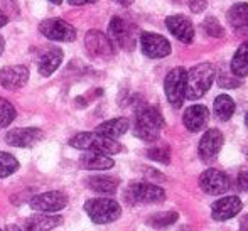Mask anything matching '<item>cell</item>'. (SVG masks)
<instances>
[{
    "instance_id": "obj_3",
    "label": "cell",
    "mask_w": 248,
    "mask_h": 231,
    "mask_svg": "<svg viewBox=\"0 0 248 231\" xmlns=\"http://www.w3.org/2000/svg\"><path fill=\"white\" fill-rule=\"evenodd\" d=\"M69 145L78 150H92V152H101L107 155L122 152V145L115 139L105 137L96 132H81L76 134L69 140Z\"/></svg>"
},
{
    "instance_id": "obj_17",
    "label": "cell",
    "mask_w": 248,
    "mask_h": 231,
    "mask_svg": "<svg viewBox=\"0 0 248 231\" xmlns=\"http://www.w3.org/2000/svg\"><path fill=\"white\" fill-rule=\"evenodd\" d=\"M43 140V132L39 128H14L5 135V142L12 147H32Z\"/></svg>"
},
{
    "instance_id": "obj_6",
    "label": "cell",
    "mask_w": 248,
    "mask_h": 231,
    "mask_svg": "<svg viewBox=\"0 0 248 231\" xmlns=\"http://www.w3.org/2000/svg\"><path fill=\"white\" fill-rule=\"evenodd\" d=\"M186 75L187 71L184 68H174L170 69L164 81V92L174 108L183 107L184 98H186Z\"/></svg>"
},
{
    "instance_id": "obj_35",
    "label": "cell",
    "mask_w": 248,
    "mask_h": 231,
    "mask_svg": "<svg viewBox=\"0 0 248 231\" xmlns=\"http://www.w3.org/2000/svg\"><path fill=\"white\" fill-rule=\"evenodd\" d=\"M71 5H88V3H95L96 0H68Z\"/></svg>"
},
{
    "instance_id": "obj_23",
    "label": "cell",
    "mask_w": 248,
    "mask_h": 231,
    "mask_svg": "<svg viewBox=\"0 0 248 231\" xmlns=\"http://www.w3.org/2000/svg\"><path fill=\"white\" fill-rule=\"evenodd\" d=\"M130 128V122L128 118H113V120L103 122L101 125L96 127V134L105 135L110 139H118L124 134H127V130Z\"/></svg>"
},
{
    "instance_id": "obj_42",
    "label": "cell",
    "mask_w": 248,
    "mask_h": 231,
    "mask_svg": "<svg viewBox=\"0 0 248 231\" xmlns=\"http://www.w3.org/2000/svg\"><path fill=\"white\" fill-rule=\"evenodd\" d=\"M245 123H247V127H248V113H247V117H245Z\"/></svg>"
},
{
    "instance_id": "obj_32",
    "label": "cell",
    "mask_w": 248,
    "mask_h": 231,
    "mask_svg": "<svg viewBox=\"0 0 248 231\" xmlns=\"http://www.w3.org/2000/svg\"><path fill=\"white\" fill-rule=\"evenodd\" d=\"M218 83H219V86H223V88H236V86L240 85V79L236 78H232L230 75H219V79H218Z\"/></svg>"
},
{
    "instance_id": "obj_7",
    "label": "cell",
    "mask_w": 248,
    "mask_h": 231,
    "mask_svg": "<svg viewBox=\"0 0 248 231\" xmlns=\"http://www.w3.org/2000/svg\"><path fill=\"white\" fill-rule=\"evenodd\" d=\"M39 31L44 37L58 43H71L76 39V29L62 19H47L41 22Z\"/></svg>"
},
{
    "instance_id": "obj_27",
    "label": "cell",
    "mask_w": 248,
    "mask_h": 231,
    "mask_svg": "<svg viewBox=\"0 0 248 231\" xmlns=\"http://www.w3.org/2000/svg\"><path fill=\"white\" fill-rule=\"evenodd\" d=\"M17 169H19V162L16 157L7 152H0V177L12 176Z\"/></svg>"
},
{
    "instance_id": "obj_1",
    "label": "cell",
    "mask_w": 248,
    "mask_h": 231,
    "mask_svg": "<svg viewBox=\"0 0 248 231\" xmlns=\"http://www.w3.org/2000/svg\"><path fill=\"white\" fill-rule=\"evenodd\" d=\"M164 128V118L155 107L140 105L135 113L134 134L144 142H155Z\"/></svg>"
},
{
    "instance_id": "obj_10",
    "label": "cell",
    "mask_w": 248,
    "mask_h": 231,
    "mask_svg": "<svg viewBox=\"0 0 248 231\" xmlns=\"http://www.w3.org/2000/svg\"><path fill=\"white\" fill-rule=\"evenodd\" d=\"M140 47L147 58L160 59L170 54V43L160 34L144 32L140 36Z\"/></svg>"
},
{
    "instance_id": "obj_38",
    "label": "cell",
    "mask_w": 248,
    "mask_h": 231,
    "mask_svg": "<svg viewBox=\"0 0 248 231\" xmlns=\"http://www.w3.org/2000/svg\"><path fill=\"white\" fill-rule=\"evenodd\" d=\"M115 2H118L120 5H124V7H128V5H132V3H134V0H115Z\"/></svg>"
},
{
    "instance_id": "obj_26",
    "label": "cell",
    "mask_w": 248,
    "mask_h": 231,
    "mask_svg": "<svg viewBox=\"0 0 248 231\" xmlns=\"http://www.w3.org/2000/svg\"><path fill=\"white\" fill-rule=\"evenodd\" d=\"M88 185L100 194H113L118 189V179L110 176H93L88 179Z\"/></svg>"
},
{
    "instance_id": "obj_13",
    "label": "cell",
    "mask_w": 248,
    "mask_h": 231,
    "mask_svg": "<svg viewBox=\"0 0 248 231\" xmlns=\"http://www.w3.org/2000/svg\"><path fill=\"white\" fill-rule=\"evenodd\" d=\"M223 134L218 128H209L199 140V155L204 162H211L218 157L219 150L223 147Z\"/></svg>"
},
{
    "instance_id": "obj_12",
    "label": "cell",
    "mask_w": 248,
    "mask_h": 231,
    "mask_svg": "<svg viewBox=\"0 0 248 231\" xmlns=\"http://www.w3.org/2000/svg\"><path fill=\"white\" fill-rule=\"evenodd\" d=\"M199 185L206 194H223L230 189V179L218 169H206L199 177Z\"/></svg>"
},
{
    "instance_id": "obj_16",
    "label": "cell",
    "mask_w": 248,
    "mask_h": 231,
    "mask_svg": "<svg viewBox=\"0 0 248 231\" xmlns=\"http://www.w3.org/2000/svg\"><path fill=\"white\" fill-rule=\"evenodd\" d=\"M242 209V201L236 196H226V198L218 199L211 206V216L216 221H226L236 216Z\"/></svg>"
},
{
    "instance_id": "obj_20",
    "label": "cell",
    "mask_w": 248,
    "mask_h": 231,
    "mask_svg": "<svg viewBox=\"0 0 248 231\" xmlns=\"http://www.w3.org/2000/svg\"><path fill=\"white\" fill-rule=\"evenodd\" d=\"M79 166L86 170H107L111 169L115 166V162L107 154L86 150V154H83L81 159H79Z\"/></svg>"
},
{
    "instance_id": "obj_33",
    "label": "cell",
    "mask_w": 248,
    "mask_h": 231,
    "mask_svg": "<svg viewBox=\"0 0 248 231\" xmlns=\"http://www.w3.org/2000/svg\"><path fill=\"white\" fill-rule=\"evenodd\" d=\"M236 185H238L240 191L248 192V170H242L236 177Z\"/></svg>"
},
{
    "instance_id": "obj_11",
    "label": "cell",
    "mask_w": 248,
    "mask_h": 231,
    "mask_svg": "<svg viewBox=\"0 0 248 231\" xmlns=\"http://www.w3.org/2000/svg\"><path fill=\"white\" fill-rule=\"evenodd\" d=\"M108 39L115 47H132L134 46L132 27L122 17H113L108 24Z\"/></svg>"
},
{
    "instance_id": "obj_44",
    "label": "cell",
    "mask_w": 248,
    "mask_h": 231,
    "mask_svg": "<svg viewBox=\"0 0 248 231\" xmlns=\"http://www.w3.org/2000/svg\"><path fill=\"white\" fill-rule=\"evenodd\" d=\"M0 231H2V228H0Z\"/></svg>"
},
{
    "instance_id": "obj_41",
    "label": "cell",
    "mask_w": 248,
    "mask_h": 231,
    "mask_svg": "<svg viewBox=\"0 0 248 231\" xmlns=\"http://www.w3.org/2000/svg\"><path fill=\"white\" fill-rule=\"evenodd\" d=\"M49 2H52V3H56V5H59V3L62 2V0H49Z\"/></svg>"
},
{
    "instance_id": "obj_18",
    "label": "cell",
    "mask_w": 248,
    "mask_h": 231,
    "mask_svg": "<svg viewBox=\"0 0 248 231\" xmlns=\"http://www.w3.org/2000/svg\"><path fill=\"white\" fill-rule=\"evenodd\" d=\"M208 118H209V110L204 105H193V107L186 108L183 122H184V127L189 132H199L206 125Z\"/></svg>"
},
{
    "instance_id": "obj_22",
    "label": "cell",
    "mask_w": 248,
    "mask_h": 231,
    "mask_svg": "<svg viewBox=\"0 0 248 231\" xmlns=\"http://www.w3.org/2000/svg\"><path fill=\"white\" fill-rule=\"evenodd\" d=\"M62 223L61 216L54 215H34L26 221V231H51L52 228L59 226Z\"/></svg>"
},
{
    "instance_id": "obj_36",
    "label": "cell",
    "mask_w": 248,
    "mask_h": 231,
    "mask_svg": "<svg viewBox=\"0 0 248 231\" xmlns=\"http://www.w3.org/2000/svg\"><path fill=\"white\" fill-rule=\"evenodd\" d=\"M240 231H248V215H245L240 221Z\"/></svg>"
},
{
    "instance_id": "obj_37",
    "label": "cell",
    "mask_w": 248,
    "mask_h": 231,
    "mask_svg": "<svg viewBox=\"0 0 248 231\" xmlns=\"http://www.w3.org/2000/svg\"><path fill=\"white\" fill-rule=\"evenodd\" d=\"M7 22H9V17H7L5 14L2 12V10H0V27H3Z\"/></svg>"
},
{
    "instance_id": "obj_39",
    "label": "cell",
    "mask_w": 248,
    "mask_h": 231,
    "mask_svg": "<svg viewBox=\"0 0 248 231\" xmlns=\"http://www.w3.org/2000/svg\"><path fill=\"white\" fill-rule=\"evenodd\" d=\"M5 231H20L19 226H14V225H10V226H7Z\"/></svg>"
},
{
    "instance_id": "obj_28",
    "label": "cell",
    "mask_w": 248,
    "mask_h": 231,
    "mask_svg": "<svg viewBox=\"0 0 248 231\" xmlns=\"http://www.w3.org/2000/svg\"><path fill=\"white\" fill-rule=\"evenodd\" d=\"M176 221H177V213L174 211L157 213V215L149 218V225L154 226V228H166V226H170Z\"/></svg>"
},
{
    "instance_id": "obj_43",
    "label": "cell",
    "mask_w": 248,
    "mask_h": 231,
    "mask_svg": "<svg viewBox=\"0 0 248 231\" xmlns=\"http://www.w3.org/2000/svg\"><path fill=\"white\" fill-rule=\"evenodd\" d=\"M179 231H191L189 228H183V230H179Z\"/></svg>"
},
{
    "instance_id": "obj_15",
    "label": "cell",
    "mask_w": 248,
    "mask_h": 231,
    "mask_svg": "<svg viewBox=\"0 0 248 231\" xmlns=\"http://www.w3.org/2000/svg\"><path fill=\"white\" fill-rule=\"evenodd\" d=\"M166 26L169 32L181 43H193L194 39V26L187 17L184 15H170L166 19Z\"/></svg>"
},
{
    "instance_id": "obj_25",
    "label": "cell",
    "mask_w": 248,
    "mask_h": 231,
    "mask_svg": "<svg viewBox=\"0 0 248 231\" xmlns=\"http://www.w3.org/2000/svg\"><path fill=\"white\" fill-rule=\"evenodd\" d=\"M213 111H215L218 120H221V122L230 120L232 115L235 113V101H233V98L228 96V94H219L215 100Z\"/></svg>"
},
{
    "instance_id": "obj_19",
    "label": "cell",
    "mask_w": 248,
    "mask_h": 231,
    "mask_svg": "<svg viewBox=\"0 0 248 231\" xmlns=\"http://www.w3.org/2000/svg\"><path fill=\"white\" fill-rule=\"evenodd\" d=\"M226 17H228V24L235 32L248 34V3L240 2L232 5Z\"/></svg>"
},
{
    "instance_id": "obj_4",
    "label": "cell",
    "mask_w": 248,
    "mask_h": 231,
    "mask_svg": "<svg viewBox=\"0 0 248 231\" xmlns=\"http://www.w3.org/2000/svg\"><path fill=\"white\" fill-rule=\"evenodd\" d=\"M85 211L93 223L96 225H108L120 218L122 208L115 199L110 198H95L86 201Z\"/></svg>"
},
{
    "instance_id": "obj_14",
    "label": "cell",
    "mask_w": 248,
    "mask_h": 231,
    "mask_svg": "<svg viewBox=\"0 0 248 231\" xmlns=\"http://www.w3.org/2000/svg\"><path fill=\"white\" fill-rule=\"evenodd\" d=\"M29 81V68L22 64L0 69V85L5 90H19Z\"/></svg>"
},
{
    "instance_id": "obj_30",
    "label": "cell",
    "mask_w": 248,
    "mask_h": 231,
    "mask_svg": "<svg viewBox=\"0 0 248 231\" xmlns=\"http://www.w3.org/2000/svg\"><path fill=\"white\" fill-rule=\"evenodd\" d=\"M202 31L206 32V36L216 37V39L225 36V29H223V26L216 17H208V19L202 20Z\"/></svg>"
},
{
    "instance_id": "obj_40",
    "label": "cell",
    "mask_w": 248,
    "mask_h": 231,
    "mask_svg": "<svg viewBox=\"0 0 248 231\" xmlns=\"http://www.w3.org/2000/svg\"><path fill=\"white\" fill-rule=\"evenodd\" d=\"M3 47H5V41L0 37V56H2V52H3Z\"/></svg>"
},
{
    "instance_id": "obj_8",
    "label": "cell",
    "mask_w": 248,
    "mask_h": 231,
    "mask_svg": "<svg viewBox=\"0 0 248 231\" xmlns=\"http://www.w3.org/2000/svg\"><path fill=\"white\" fill-rule=\"evenodd\" d=\"M85 46L86 51L90 52V56L100 59H110L115 54V46L111 44V41L108 39V36H105L100 31H90L85 37Z\"/></svg>"
},
{
    "instance_id": "obj_31",
    "label": "cell",
    "mask_w": 248,
    "mask_h": 231,
    "mask_svg": "<svg viewBox=\"0 0 248 231\" xmlns=\"http://www.w3.org/2000/svg\"><path fill=\"white\" fill-rule=\"evenodd\" d=\"M147 157L155 162L169 164L170 162V149L167 145H155L147 150Z\"/></svg>"
},
{
    "instance_id": "obj_34",
    "label": "cell",
    "mask_w": 248,
    "mask_h": 231,
    "mask_svg": "<svg viewBox=\"0 0 248 231\" xmlns=\"http://www.w3.org/2000/svg\"><path fill=\"white\" fill-rule=\"evenodd\" d=\"M189 9L193 12H202L206 9V0H189Z\"/></svg>"
},
{
    "instance_id": "obj_2",
    "label": "cell",
    "mask_w": 248,
    "mask_h": 231,
    "mask_svg": "<svg viewBox=\"0 0 248 231\" xmlns=\"http://www.w3.org/2000/svg\"><path fill=\"white\" fill-rule=\"evenodd\" d=\"M215 81V68L209 62H201L187 71L186 75V98L199 100L211 88Z\"/></svg>"
},
{
    "instance_id": "obj_24",
    "label": "cell",
    "mask_w": 248,
    "mask_h": 231,
    "mask_svg": "<svg viewBox=\"0 0 248 231\" xmlns=\"http://www.w3.org/2000/svg\"><path fill=\"white\" fill-rule=\"evenodd\" d=\"M230 68H232V73L236 78H245L248 75V41H245L242 46L236 49Z\"/></svg>"
},
{
    "instance_id": "obj_5",
    "label": "cell",
    "mask_w": 248,
    "mask_h": 231,
    "mask_svg": "<svg viewBox=\"0 0 248 231\" xmlns=\"http://www.w3.org/2000/svg\"><path fill=\"white\" fill-rule=\"evenodd\" d=\"M125 199L130 204H154V202H162L166 199V192L155 184L134 183L125 191Z\"/></svg>"
},
{
    "instance_id": "obj_9",
    "label": "cell",
    "mask_w": 248,
    "mask_h": 231,
    "mask_svg": "<svg viewBox=\"0 0 248 231\" xmlns=\"http://www.w3.org/2000/svg\"><path fill=\"white\" fill-rule=\"evenodd\" d=\"M29 204L39 213H58L68 204V198L61 191H49L34 196Z\"/></svg>"
},
{
    "instance_id": "obj_29",
    "label": "cell",
    "mask_w": 248,
    "mask_h": 231,
    "mask_svg": "<svg viewBox=\"0 0 248 231\" xmlns=\"http://www.w3.org/2000/svg\"><path fill=\"white\" fill-rule=\"evenodd\" d=\"M16 118V108L5 98H0V128L9 127Z\"/></svg>"
},
{
    "instance_id": "obj_21",
    "label": "cell",
    "mask_w": 248,
    "mask_h": 231,
    "mask_svg": "<svg viewBox=\"0 0 248 231\" xmlns=\"http://www.w3.org/2000/svg\"><path fill=\"white\" fill-rule=\"evenodd\" d=\"M61 62H62L61 49H58V47L47 49V51L43 52V56L39 58V66H37L39 75L44 76V78H47V76H51L52 73L61 66Z\"/></svg>"
}]
</instances>
